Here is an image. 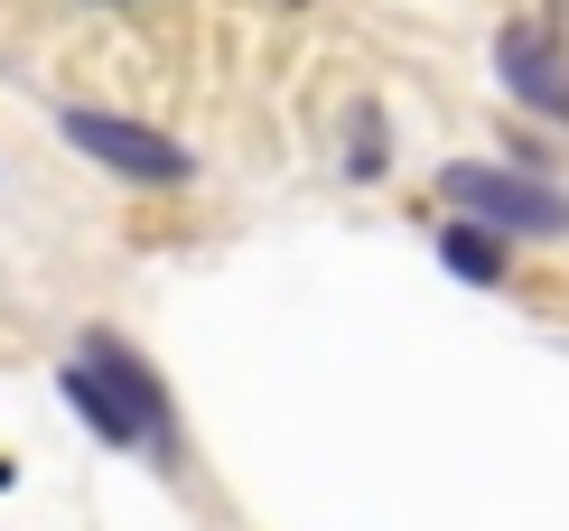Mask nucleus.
<instances>
[{
  "instance_id": "3",
  "label": "nucleus",
  "mask_w": 569,
  "mask_h": 531,
  "mask_svg": "<svg viewBox=\"0 0 569 531\" xmlns=\"http://www.w3.org/2000/svg\"><path fill=\"white\" fill-rule=\"evenodd\" d=\"M76 364L140 420V439H150L159 467H178V401H169V382L150 373V354H140L131 335H112V327H84V335H76Z\"/></svg>"
},
{
  "instance_id": "4",
  "label": "nucleus",
  "mask_w": 569,
  "mask_h": 531,
  "mask_svg": "<svg viewBox=\"0 0 569 531\" xmlns=\"http://www.w3.org/2000/svg\"><path fill=\"white\" fill-rule=\"evenodd\" d=\"M495 84H505L532 122L569 131V47H560V29H541V19H505V29H495Z\"/></svg>"
},
{
  "instance_id": "2",
  "label": "nucleus",
  "mask_w": 569,
  "mask_h": 531,
  "mask_svg": "<svg viewBox=\"0 0 569 531\" xmlns=\"http://www.w3.org/2000/svg\"><path fill=\"white\" fill-rule=\"evenodd\" d=\"M57 131H66V150H76V159H93L103 178H122V187H187V178H197V150H187L178 131L140 122V112L66 103V112H57Z\"/></svg>"
},
{
  "instance_id": "5",
  "label": "nucleus",
  "mask_w": 569,
  "mask_h": 531,
  "mask_svg": "<svg viewBox=\"0 0 569 531\" xmlns=\"http://www.w3.org/2000/svg\"><path fill=\"white\" fill-rule=\"evenodd\" d=\"M439 261L467 289H505L513 280V243H505V233H486V224H467V214H439Z\"/></svg>"
},
{
  "instance_id": "9",
  "label": "nucleus",
  "mask_w": 569,
  "mask_h": 531,
  "mask_svg": "<svg viewBox=\"0 0 569 531\" xmlns=\"http://www.w3.org/2000/svg\"><path fill=\"white\" fill-rule=\"evenodd\" d=\"M10 485H19V467H10V457H0V494H10Z\"/></svg>"
},
{
  "instance_id": "8",
  "label": "nucleus",
  "mask_w": 569,
  "mask_h": 531,
  "mask_svg": "<svg viewBox=\"0 0 569 531\" xmlns=\"http://www.w3.org/2000/svg\"><path fill=\"white\" fill-rule=\"evenodd\" d=\"M84 10H159V0H84Z\"/></svg>"
},
{
  "instance_id": "7",
  "label": "nucleus",
  "mask_w": 569,
  "mask_h": 531,
  "mask_svg": "<svg viewBox=\"0 0 569 531\" xmlns=\"http://www.w3.org/2000/svg\"><path fill=\"white\" fill-rule=\"evenodd\" d=\"M383 168H392V140H383V103H373V93H365V103H346V178H383Z\"/></svg>"
},
{
  "instance_id": "6",
  "label": "nucleus",
  "mask_w": 569,
  "mask_h": 531,
  "mask_svg": "<svg viewBox=\"0 0 569 531\" xmlns=\"http://www.w3.org/2000/svg\"><path fill=\"white\" fill-rule=\"evenodd\" d=\"M57 392H66V410H76V420H84V429H93L103 448H122V457L140 448V457H150V439H140V420H131V410L112 401V392H103V382H93L84 364H66V373H57Z\"/></svg>"
},
{
  "instance_id": "10",
  "label": "nucleus",
  "mask_w": 569,
  "mask_h": 531,
  "mask_svg": "<svg viewBox=\"0 0 569 531\" xmlns=\"http://www.w3.org/2000/svg\"><path fill=\"white\" fill-rule=\"evenodd\" d=\"M280 10H308V0H280Z\"/></svg>"
},
{
  "instance_id": "1",
  "label": "nucleus",
  "mask_w": 569,
  "mask_h": 531,
  "mask_svg": "<svg viewBox=\"0 0 569 531\" xmlns=\"http://www.w3.org/2000/svg\"><path fill=\"white\" fill-rule=\"evenodd\" d=\"M439 206L467 224L505 233V243H560L569 233V187L560 178H523L513 159H448L439 168Z\"/></svg>"
}]
</instances>
